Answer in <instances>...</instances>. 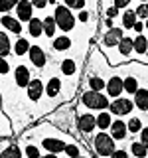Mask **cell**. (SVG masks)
<instances>
[{
    "instance_id": "6",
    "label": "cell",
    "mask_w": 148,
    "mask_h": 158,
    "mask_svg": "<svg viewBox=\"0 0 148 158\" xmlns=\"http://www.w3.org/2000/svg\"><path fill=\"white\" fill-rule=\"evenodd\" d=\"M28 56H30V61H32L38 69H43V67H46L47 57H46V52H43V49L39 48V46H30Z\"/></svg>"
},
{
    "instance_id": "43",
    "label": "cell",
    "mask_w": 148,
    "mask_h": 158,
    "mask_svg": "<svg viewBox=\"0 0 148 158\" xmlns=\"http://www.w3.org/2000/svg\"><path fill=\"white\" fill-rule=\"evenodd\" d=\"M77 20H79V22H83V24H85V22H89V12H85V10H81V14L77 16Z\"/></svg>"
},
{
    "instance_id": "24",
    "label": "cell",
    "mask_w": 148,
    "mask_h": 158,
    "mask_svg": "<svg viewBox=\"0 0 148 158\" xmlns=\"http://www.w3.org/2000/svg\"><path fill=\"white\" fill-rule=\"evenodd\" d=\"M128 150L132 152V156H136V158H146L148 154V148L142 144L140 140H134V142H130V148Z\"/></svg>"
},
{
    "instance_id": "13",
    "label": "cell",
    "mask_w": 148,
    "mask_h": 158,
    "mask_svg": "<svg viewBox=\"0 0 148 158\" xmlns=\"http://www.w3.org/2000/svg\"><path fill=\"white\" fill-rule=\"evenodd\" d=\"M42 146L46 148L47 152H53V154H57V152H63L65 150V142L59 140V138H43L42 140Z\"/></svg>"
},
{
    "instance_id": "25",
    "label": "cell",
    "mask_w": 148,
    "mask_h": 158,
    "mask_svg": "<svg viewBox=\"0 0 148 158\" xmlns=\"http://www.w3.org/2000/svg\"><path fill=\"white\" fill-rule=\"evenodd\" d=\"M122 89L128 93V95H134L136 93V89H138V79L136 77H126V79H122Z\"/></svg>"
},
{
    "instance_id": "18",
    "label": "cell",
    "mask_w": 148,
    "mask_h": 158,
    "mask_svg": "<svg viewBox=\"0 0 148 158\" xmlns=\"http://www.w3.org/2000/svg\"><path fill=\"white\" fill-rule=\"evenodd\" d=\"M28 32H30V36L32 38H39V36H43V24H42V20L39 18H32L28 22Z\"/></svg>"
},
{
    "instance_id": "15",
    "label": "cell",
    "mask_w": 148,
    "mask_h": 158,
    "mask_svg": "<svg viewBox=\"0 0 148 158\" xmlns=\"http://www.w3.org/2000/svg\"><path fill=\"white\" fill-rule=\"evenodd\" d=\"M43 91H46V95L49 99L57 97L59 91H61V79H59V77H49V81H47V85L43 87Z\"/></svg>"
},
{
    "instance_id": "37",
    "label": "cell",
    "mask_w": 148,
    "mask_h": 158,
    "mask_svg": "<svg viewBox=\"0 0 148 158\" xmlns=\"http://www.w3.org/2000/svg\"><path fill=\"white\" fill-rule=\"evenodd\" d=\"M10 73V63L6 57H0V75H8Z\"/></svg>"
},
{
    "instance_id": "46",
    "label": "cell",
    "mask_w": 148,
    "mask_h": 158,
    "mask_svg": "<svg viewBox=\"0 0 148 158\" xmlns=\"http://www.w3.org/2000/svg\"><path fill=\"white\" fill-rule=\"evenodd\" d=\"M42 158H57V154H53V152H47V154L42 156Z\"/></svg>"
},
{
    "instance_id": "30",
    "label": "cell",
    "mask_w": 148,
    "mask_h": 158,
    "mask_svg": "<svg viewBox=\"0 0 148 158\" xmlns=\"http://www.w3.org/2000/svg\"><path fill=\"white\" fill-rule=\"evenodd\" d=\"M89 87H91V91H103V89H105V85H107V81H105V79H103V77H91V79H89Z\"/></svg>"
},
{
    "instance_id": "17",
    "label": "cell",
    "mask_w": 148,
    "mask_h": 158,
    "mask_svg": "<svg viewBox=\"0 0 148 158\" xmlns=\"http://www.w3.org/2000/svg\"><path fill=\"white\" fill-rule=\"evenodd\" d=\"M69 48H71V40H69V36H57V38H51V49H56L57 53L67 52Z\"/></svg>"
},
{
    "instance_id": "28",
    "label": "cell",
    "mask_w": 148,
    "mask_h": 158,
    "mask_svg": "<svg viewBox=\"0 0 148 158\" xmlns=\"http://www.w3.org/2000/svg\"><path fill=\"white\" fill-rule=\"evenodd\" d=\"M134 22H136V14H134V10H126V12L122 14V28H125V30H132Z\"/></svg>"
},
{
    "instance_id": "7",
    "label": "cell",
    "mask_w": 148,
    "mask_h": 158,
    "mask_svg": "<svg viewBox=\"0 0 148 158\" xmlns=\"http://www.w3.org/2000/svg\"><path fill=\"white\" fill-rule=\"evenodd\" d=\"M28 97H30V101H39L43 95V83H42V79H30V83H28Z\"/></svg>"
},
{
    "instance_id": "11",
    "label": "cell",
    "mask_w": 148,
    "mask_h": 158,
    "mask_svg": "<svg viewBox=\"0 0 148 158\" xmlns=\"http://www.w3.org/2000/svg\"><path fill=\"white\" fill-rule=\"evenodd\" d=\"M14 81L18 87H28L30 83V69L26 65H16L14 69Z\"/></svg>"
},
{
    "instance_id": "45",
    "label": "cell",
    "mask_w": 148,
    "mask_h": 158,
    "mask_svg": "<svg viewBox=\"0 0 148 158\" xmlns=\"http://www.w3.org/2000/svg\"><path fill=\"white\" fill-rule=\"evenodd\" d=\"M105 24L109 28H113V18H105Z\"/></svg>"
},
{
    "instance_id": "10",
    "label": "cell",
    "mask_w": 148,
    "mask_h": 158,
    "mask_svg": "<svg viewBox=\"0 0 148 158\" xmlns=\"http://www.w3.org/2000/svg\"><path fill=\"white\" fill-rule=\"evenodd\" d=\"M109 131H111V136L115 138V142H117V140H125V138H126V135H128V131H126V123L118 121V118L111 123Z\"/></svg>"
},
{
    "instance_id": "3",
    "label": "cell",
    "mask_w": 148,
    "mask_h": 158,
    "mask_svg": "<svg viewBox=\"0 0 148 158\" xmlns=\"http://www.w3.org/2000/svg\"><path fill=\"white\" fill-rule=\"evenodd\" d=\"M81 103L85 105L87 109H95V111H105V109H109V97H105L101 91H85L81 95Z\"/></svg>"
},
{
    "instance_id": "47",
    "label": "cell",
    "mask_w": 148,
    "mask_h": 158,
    "mask_svg": "<svg viewBox=\"0 0 148 158\" xmlns=\"http://www.w3.org/2000/svg\"><path fill=\"white\" fill-rule=\"evenodd\" d=\"M144 28L148 30V18H144Z\"/></svg>"
},
{
    "instance_id": "21",
    "label": "cell",
    "mask_w": 148,
    "mask_h": 158,
    "mask_svg": "<svg viewBox=\"0 0 148 158\" xmlns=\"http://www.w3.org/2000/svg\"><path fill=\"white\" fill-rule=\"evenodd\" d=\"M42 24H43V36L53 38V34H56V30H57V24H56V20H53V16H46L42 20Z\"/></svg>"
},
{
    "instance_id": "31",
    "label": "cell",
    "mask_w": 148,
    "mask_h": 158,
    "mask_svg": "<svg viewBox=\"0 0 148 158\" xmlns=\"http://www.w3.org/2000/svg\"><path fill=\"white\" fill-rule=\"evenodd\" d=\"M140 128H142V121L138 117H130V118H128V123H126V131L134 135V132H140Z\"/></svg>"
},
{
    "instance_id": "9",
    "label": "cell",
    "mask_w": 148,
    "mask_h": 158,
    "mask_svg": "<svg viewBox=\"0 0 148 158\" xmlns=\"http://www.w3.org/2000/svg\"><path fill=\"white\" fill-rule=\"evenodd\" d=\"M125 36V32H122L121 28H109L107 34L103 36V44H105L107 48H115L118 42H121V38Z\"/></svg>"
},
{
    "instance_id": "38",
    "label": "cell",
    "mask_w": 148,
    "mask_h": 158,
    "mask_svg": "<svg viewBox=\"0 0 148 158\" xmlns=\"http://www.w3.org/2000/svg\"><path fill=\"white\" fill-rule=\"evenodd\" d=\"M140 142L148 148V127H142L140 128Z\"/></svg>"
},
{
    "instance_id": "44",
    "label": "cell",
    "mask_w": 148,
    "mask_h": 158,
    "mask_svg": "<svg viewBox=\"0 0 148 158\" xmlns=\"http://www.w3.org/2000/svg\"><path fill=\"white\" fill-rule=\"evenodd\" d=\"M132 30H134V32H142V30H144V22H134V26H132Z\"/></svg>"
},
{
    "instance_id": "42",
    "label": "cell",
    "mask_w": 148,
    "mask_h": 158,
    "mask_svg": "<svg viewBox=\"0 0 148 158\" xmlns=\"http://www.w3.org/2000/svg\"><path fill=\"white\" fill-rule=\"evenodd\" d=\"M117 16H118V8L117 6H113V8L107 10V18H117Z\"/></svg>"
},
{
    "instance_id": "49",
    "label": "cell",
    "mask_w": 148,
    "mask_h": 158,
    "mask_svg": "<svg viewBox=\"0 0 148 158\" xmlns=\"http://www.w3.org/2000/svg\"><path fill=\"white\" fill-rule=\"evenodd\" d=\"M140 2H146V0H140Z\"/></svg>"
},
{
    "instance_id": "48",
    "label": "cell",
    "mask_w": 148,
    "mask_h": 158,
    "mask_svg": "<svg viewBox=\"0 0 148 158\" xmlns=\"http://www.w3.org/2000/svg\"><path fill=\"white\" fill-rule=\"evenodd\" d=\"M77 158H89V156H81V154H79V156H77Z\"/></svg>"
},
{
    "instance_id": "36",
    "label": "cell",
    "mask_w": 148,
    "mask_h": 158,
    "mask_svg": "<svg viewBox=\"0 0 148 158\" xmlns=\"http://www.w3.org/2000/svg\"><path fill=\"white\" fill-rule=\"evenodd\" d=\"M134 14H136V18H148V2H142L134 10Z\"/></svg>"
},
{
    "instance_id": "12",
    "label": "cell",
    "mask_w": 148,
    "mask_h": 158,
    "mask_svg": "<svg viewBox=\"0 0 148 158\" xmlns=\"http://www.w3.org/2000/svg\"><path fill=\"white\" fill-rule=\"evenodd\" d=\"M107 93H109V97H113V99H117V97H121V93L125 91L122 89V79L121 77H111L107 81Z\"/></svg>"
},
{
    "instance_id": "22",
    "label": "cell",
    "mask_w": 148,
    "mask_h": 158,
    "mask_svg": "<svg viewBox=\"0 0 148 158\" xmlns=\"http://www.w3.org/2000/svg\"><path fill=\"white\" fill-rule=\"evenodd\" d=\"M117 46H118L121 56H130V53H132V38L130 36H122L121 42H118Z\"/></svg>"
},
{
    "instance_id": "33",
    "label": "cell",
    "mask_w": 148,
    "mask_h": 158,
    "mask_svg": "<svg viewBox=\"0 0 148 158\" xmlns=\"http://www.w3.org/2000/svg\"><path fill=\"white\" fill-rule=\"evenodd\" d=\"M18 0H0V12L2 14H8L12 8H16Z\"/></svg>"
},
{
    "instance_id": "16",
    "label": "cell",
    "mask_w": 148,
    "mask_h": 158,
    "mask_svg": "<svg viewBox=\"0 0 148 158\" xmlns=\"http://www.w3.org/2000/svg\"><path fill=\"white\" fill-rule=\"evenodd\" d=\"M134 107H138L140 111H148V89H136L134 93Z\"/></svg>"
},
{
    "instance_id": "8",
    "label": "cell",
    "mask_w": 148,
    "mask_h": 158,
    "mask_svg": "<svg viewBox=\"0 0 148 158\" xmlns=\"http://www.w3.org/2000/svg\"><path fill=\"white\" fill-rule=\"evenodd\" d=\"M77 128H79L81 132H85V135L93 132V128H97V125H95V117H93L91 113H83V115L77 118Z\"/></svg>"
},
{
    "instance_id": "14",
    "label": "cell",
    "mask_w": 148,
    "mask_h": 158,
    "mask_svg": "<svg viewBox=\"0 0 148 158\" xmlns=\"http://www.w3.org/2000/svg\"><path fill=\"white\" fill-rule=\"evenodd\" d=\"M0 24H2L8 32H12V34H20V32H22V22H20L18 18L8 16V14H4V16L0 18Z\"/></svg>"
},
{
    "instance_id": "19",
    "label": "cell",
    "mask_w": 148,
    "mask_h": 158,
    "mask_svg": "<svg viewBox=\"0 0 148 158\" xmlns=\"http://www.w3.org/2000/svg\"><path fill=\"white\" fill-rule=\"evenodd\" d=\"M12 52V44H10V36L6 32L0 30V57H8Z\"/></svg>"
},
{
    "instance_id": "41",
    "label": "cell",
    "mask_w": 148,
    "mask_h": 158,
    "mask_svg": "<svg viewBox=\"0 0 148 158\" xmlns=\"http://www.w3.org/2000/svg\"><path fill=\"white\" fill-rule=\"evenodd\" d=\"M130 2H132V0H115V4H113V6H117L118 10H121V8H126Z\"/></svg>"
},
{
    "instance_id": "4",
    "label": "cell",
    "mask_w": 148,
    "mask_h": 158,
    "mask_svg": "<svg viewBox=\"0 0 148 158\" xmlns=\"http://www.w3.org/2000/svg\"><path fill=\"white\" fill-rule=\"evenodd\" d=\"M132 109H134V103H132L130 99H126V97H117V99H113V101L109 103V113H111V115H117V117L130 115Z\"/></svg>"
},
{
    "instance_id": "35",
    "label": "cell",
    "mask_w": 148,
    "mask_h": 158,
    "mask_svg": "<svg viewBox=\"0 0 148 158\" xmlns=\"http://www.w3.org/2000/svg\"><path fill=\"white\" fill-rule=\"evenodd\" d=\"M67 8H77V10H83L85 8V0H63Z\"/></svg>"
},
{
    "instance_id": "40",
    "label": "cell",
    "mask_w": 148,
    "mask_h": 158,
    "mask_svg": "<svg viewBox=\"0 0 148 158\" xmlns=\"http://www.w3.org/2000/svg\"><path fill=\"white\" fill-rule=\"evenodd\" d=\"M30 2H32V6H36V8H46L47 6V0H30Z\"/></svg>"
},
{
    "instance_id": "29",
    "label": "cell",
    "mask_w": 148,
    "mask_h": 158,
    "mask_svg": "<svg viewBox=\"0 0 148 158\" xmlns=\"http://www.w3.org/2000/svg\"><path fill=\"white\" fill-rule=\"evenodd\" d=\"M75 71H77V65H75V61L73 59H63L61 61V73L63 75H75Z\"/></svg>"
},
{
    "instance_id": "26",
    "label": "cell",
    "mask_w": 148,
    "mask_h": 158,
    "mask_svg": "<svg viewBox=\"0 0 148 158\" xmlns=\"http://www.w3.org/2000/svg\"><path fill=\"white\" fill-rule=\"evenodd\" d=\"M0 158H22V150L18 144H10L6 150L0 152Z\"/></svg>"
},
{
    "instance_id": "50",
    "label": "cell",
    "mask_w": 148,
    "mask_h": 158,
    "mask_svg": "<svg viewBox=\"0 0 148 158\" xmlns=\"http://www.w3.org/2000/svg\"><path fill=\"white\" fill-rule=\"evenodd\" d=\"M146 89H148V87H146Z\"/></svg>"
},
{
    "instance_id": "5",
    "label": "cell",
    "mask_w": 148,
    "mask_h": 158,
    "mask_svg": "<svg viewBox=\"0 0 148 158\" xmlns=\"http://www.w3.org/2000/svg\"><path fill=\"white\" fill-rule=\"evenodd\" d=\"M16 18L20 22H30L34 18V6L30 0H18L16 4Z\"/></svg>"
},
{
    "instance_id": "27",
    "label": "cell",
    "mask_w": 148,
    "mask_h": 158,
    "mask_svg": "<svg viewBox=\"0 0 148 158\" xmlns=\"http://www.w3.org/2000/svg\"><path fill=\"white\" fill-rule=\"evenodd\" d=\"M28 49H30V42L26 38H18L16 44H14V53L16 56H24V53H28Z\"/></svg>"
},
{
    "instance_id": "23",
    "label": "cell",
    "mask_w": 148,
    "mask_h": 158,
    "mask_svg": "<svg viewBox=\"0 0 148 158\" xmlns=\"http://www.w3.org/2000/svg\"><path fill=\"white\" fill-rule=\"evenodd\" d=\"M111 113H99V115L95 117V125H97V128H101V131H107L109 127H111Z\"/></svg>"
},
{
    "instance_id": "39",
    "label": "cell",
    "mask_w": 148,
    "mask_h": 158,
    "mask_svg": "<svg viewBox=\"0 0 148 158\" xmlns=\"http://www.w3.org/2000/svg\"><path fill=\"white\" fill-rule=\"evenodd\" d=\"M111 158H128V152L122 150V148H118V150H115V152L111 154Z\"/></svg>"
},
{
    "instance_id": "34",
    "label": "cell",
    "mask_w": 148,
    "mask_h": 158,
    "mask_svg": "<svg viewBox=\"0 0 148 158\" xmlns=\"http://www.w3.org/2000/svg\"><path fill=\"white\" fill-rule=\"evenodd\" d=\"M63 152H65L69 158H77L79 154H81V152H79V144H67Z\"/></svg>"
},
{
    "instance_id": "2",
    "label": "cell",
    "mask_w": 148,
    "mask_h": 158,
    "mask_svg": "<svg viewBox=\"0 0 148 158\" xmlns=\"http://www.w3.org/2000/svg\"><path fill=\"white\" fill-rule=\"evenodd\" d=\"M53 20H56L57 28H61L63 32H71L75 28V16L71 14V8H67L65 4H59L53 10Z\"/></svg>"
},
{
    "instance_id": "20",
    "label": "cell",
    "mask_w": 148,
    "mask_h": 158,
    "mask_svg": "<svg viewBox=\"0 0 148 158\" xmlns=\"http://www.w3.org/2000/svg\"><path fill=\"white\" fill-rule=\"evenodd\" d=\"M132 52H136V53H146V52H148V38L142 36V34H138V36L132 40Z\"/></svg>"
},
{
    "instance_id": "32",
    "label": "cell",
    "mask_w": 148,
    "mask_h": 158,
    "mask_svg": "<svg viewBox=\"0 0 148 158\" xmlns=\"http://www.w3.org/2000/svg\"><path fill=\"white\" fill-rule=\"evenodd\" d=\"M24 154H26V158H42V152H39V148L36 144H26L24 146Z\"/></svg>"
},
{
    "instance_id": "1",
    "label": "cell",
    "mask_w": 148,
    "mask_h": 158,
    "mask_svg": "<svg viewBox=\"0 0 148 158\" xmlns=\"http://www.w3.org/2000/svg\"><path fill=\"white\" fill-rule=\"evenodd\" d=\"M93 146H95V152L101 158L111 156L113 152L117 150L115 138L109 135V132H105V131H101V132H97V135H95V138H93Z\"/></svg>"
}]
</instances>
